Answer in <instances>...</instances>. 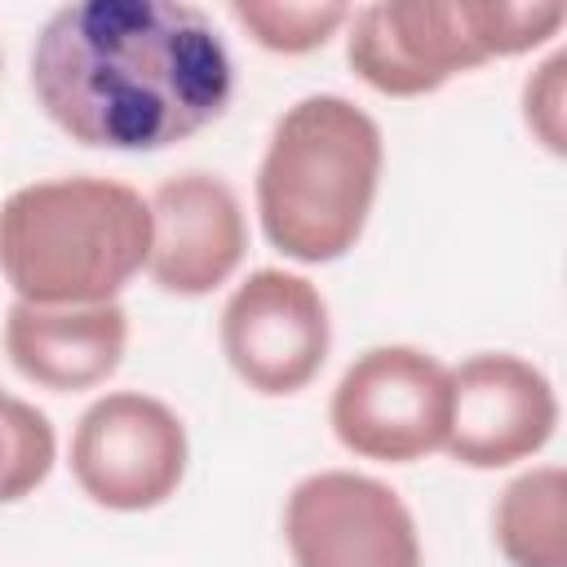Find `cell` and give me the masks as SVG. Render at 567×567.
<instances>
[{
  "instance_id": "obj_5",
  "label": "cell",
  "mask_w": 567,
  "mask_h": 567,
  "mask_svg": "<svg viewBox=\"0 0 567 567\" xmlns=\"http://www.w3.org/2000/svg\"><path fill=\"white\" fill-rule=\"evenodd\" d=\"M452 372L416 346L363 350L332 390V434L363 461L408 465L443 447Z\"/></svg>"
},
{
  "instance_id": "obj_2",
  "label": "cell",
  "mask_w": 567,
  "mask_h": 567,
  "mask_svg": "<svg viewBox=\"0 0 567 567\" xmlns=\"http://www.w3.org/2000/svg\"><path fill=\"white\" fill-rule=\"evenodd\" d=\"M385 146L377 120L341 93H310L275 124L257 168L266 239L306 266L346 257L372 213Z\"/></svg>"
},
{
  "instance_id": "obj_15",
  "label": "cell",
  "mask_w": 567,
  "mask_h": 567,
  "mask_svg": "<svg viewBox=\"0 0 567 567\" xmlns=\"http://www.w3.org/2000/svg\"><path fill=\"white\" fill-rule=\"evenodd\" d=\"M563 71H567V53H554L523 89V120L527 128L554 151L563 155L567 151V128H563Z\"/></svg>"
},
{
  "instance_id": "obj_7",
  "label": "cell",
  "mask_w": 567,
  "mask_h": 567,
  "mask_svg": "<svg viewBox=\"0 0 567 567\" xmlns=\"http://www.w3.org/2000/svg\"><path fill=\"white\" fill-rule=\"evenodd\" d=\"M297 567H421V536L403 496L354 470L301 478L284 509Z\"/></svg>"
},
{
  "instance_id": "obj_8",
  "label": "cell",
  "mask_w": 567,
  "mask_h": 567,
  "mask_svg": "<svg viewBox=\"0 0 567 567\" xmlns=\"http://www.w3.org/2000/svg\"><path fill=\"white\" fill-rule=\"evenodd\" d=\"M328 341L323 292L288 270H252L221 310V350L257 394L306 390L328 359Z\"/></svg>"
},
{
  "instance_id": "obj_14",
  "label": "cell",
  "mask_w": 567,
  "mask_h": 567,
  "mask_svg": "<svg viewBox=\"0 0 567 567\" xmlns=\"http://www.w3.org/2000/svg\"><path fill=\"white\" fill-rule=\"evenodd\" d=\"M53 425L40 408L0 390V505L35 492L53 470Z\"/></svg>"
},
{
  "instance_id": "obj_6",
  "label": "cell",
  "mask_w": 567,
  "mask_h": 567,
  "mask_svg": "<svg viewBox=\"0 0 567 567\" xmlns=\"http://www.w3.org/2000/svg\"><path fill=\"white\" fill-rule=\"evenodd\" d=\"M71 474L106 509H155L186 474V425L151 394H102L71 434Z\"/></svg>"
},
{
  "instance_id": "obj_11",
  "label": "cell",
  "mask_w": 567,
  "mask_h": 567,
  "mask_svg": "<svg viewBox=\"0 0 567 567\" xmlns=\"http://www.w3.org/2000/svg\"><path fill=\"white\" fill-rule=\"evenodd\" d=\"M128 346V315L115 301L102 306H27L13 301L4 315V350L13 368L44 390L102 385Z\"/></svg>"
},
{
  "instance_id": "obj_1",
  "label": "cell",
  "mask_w": 567,
  "mask_h": 567,
  "mask_svg": "<svg viewBox=\"0 0 567 567\" xmlns=\"http://www.w3.org/2000/svg\"><path fill=\"white\" fill-rule=\"evenodd\" d=\"M31 89L80 146L164 151L226 111L235 71L186 0H75L40 27Z\"/></svg>"
},
{
  "instance_id": "obj_12",
  "label": "cell",
  "mask_w": 567,
  "mask_h": 567,
  "mask_svg": "<svg viewBox=\"0 0 567 567\" xmlns=\"http://www.w3.org/2000/svg\"><path fill=\"white\" fill-rule=\"evenodd\" d=\"M492 532L509 567H567V474L558 465L518 474L496 501Z\"/></svg>"
},
{
  "instance_id": "obj_4",
  "label": "cell",
  "mask_w": 567,
  "mask_h": 567,
  "mask_svg": "<svg viewBox=\"0 0 567 567\" xmlns=\"http://www.w3.org/2000/svg\"><path fill=\"white\" fill-rule=\"evenodd\" d=\"M558 4L496 0H381L350 18L346 58L385 97H421L492 58H514L558 35Z\"/></svg>"
},
{
  "instance_id": "obj_9",
  "label": "cell",
  "mask_w": 567,
  "mask_h": 567,
  "mask_svg": "<svg viewBox=\"0 0 567 567\" xmlns=\"http://www.w3.org/2000/svg\"><path fill=\"white\" fill-rule=\"evenodd\" d=\"M558 399L540 368L518 354H474L452 372L443 447L470 470L527 461L554 439Z\"/></svg>"
},
{
  "instance_id": "obj_3",
  "label": "cell",
  "mask_w": 567,
  "mask_h": 567,
  "mask_svg": "<svg viewBox=\"0 0 567 567\" xmlns=\"http://www.w3.org/2000/svg\"><path fill=\"white\" fill-rule=\"evenodd\" d=\"M151 257V204L111 177H53L0 204V270L27 306H102Z\"/></svg>"
},
{
  "instance_id": "obj_10",
  "label": "cell",
  "mask_w": 567,
  "mask_h": 567,
  "mask_svg": "<svg viewBox=\"0 0 567 567\" xmlns=\"http://www.w3.org/2000/svg\"><path fill=\"white\" fill-rule=\"evenodd\" d=\"M146 270L164 292L204 297L235 275L248 248L239 195L213 173H177L155 186Z\"/></svg>"
},
{
  "instance_id": "obj_13",
  "label": "cell",
  "mask_w": 567,
  "mask_h": 567,
  "mask_svg": "<svg viewBox=\"0 0 567 567\" xmlns=\"http://www.w3.org/2000/svg\"><path fill=\"white\" fill-rule=\"evenodd\" d=\"M230 18L270 53H310L350 22V9L332 0H235Z\"/></svg>"
}]
</instances>
